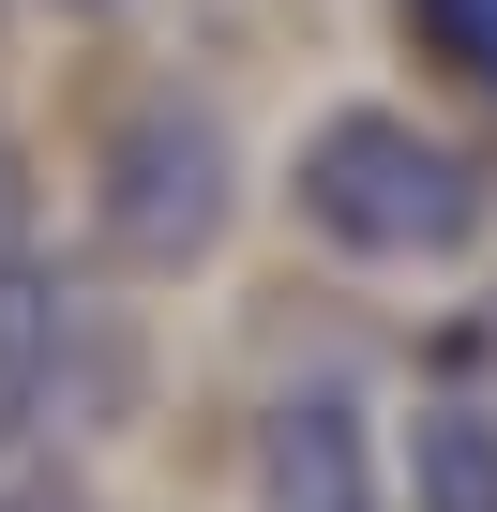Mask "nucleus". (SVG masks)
<instances>
[{
  "label": "nucleus",
  "instance_id": "obj_7",
  "mask_svg": "<svg viewBox=\"0 0 497 512\" xmlns=\"http://www.w3.org/2000/svg\"><path fill=\"white\" fill-rule=\"evenodd\" d=\"M31 256V151H16V121H0V272Z\"/></svg>",
  "mask_w": 497,
  "mask_h": 512
},
{
  "label": "nucleus",
  "instance_id": "obj_3",
  "mask_svg": "<svg viewBox=\"0 0 497 512\" xmlns=\"http://www.w3.org/2000/svg\"><path fill=\"white\" fill-rule=\"evenodd\" d=\"M257 497H272V512H377V437H362V392L287 377V392L257 407Z\"/></svg>",
  "mask_w": 497,
  "mask_h": 512
},
{
  "label": "nucleus",
  "instance_id": "obj_4",
  "mask_svg": "<svg viewBox=\"0 0 497 512\" xmlns=\"http://www.w3.org/2000/svg\"><path fill=\"white\" fill-rule=\"evenodd\" d=\"M76 392H91V362H76V287L46 272V256H16V272H0V452H31Z\"/></svg>",
  "mask_w": 497,
  "mask_h": 512
},
{
  "label": "nucleus",
  "instance_id": "obj_2",
  "mask_svg": "<svg viewBox=\"0 0 497 512\" xmlns=\"http://www.w3.org/2000/svg\"><path fill=\"white\" fill-rule=\"evenodd\" d=\"M226 196H241V166H226V121L196 91H136L91 151V211H106L121 272H196L226 241Z\"/></svg>",
  "mask_w": 497,
  "mask_h": 512
},
{
  "label": "nucleus",
  "instance_id": "obj_5",
  "mask_svg": "<svg viewBox=\"0 0 497 512\" xmlns=\"http://www.w3.org/2000/svg\"><path fill=\"white\" fill-rule=\"evenodd\" d=\"M407 512H497V407H422L407 437Z\"/></svg>",
  "mask_w": 497,
  "mask_h": 512
},
{
  "label": "nucleus",
  "instance_id": "obj_6",
  "mask_svg": "<svg viewBox=\"0 0 497 512\" xmlns=\"http://www.w3.org/2000/svg\"><path fill=\"white\" fill-rule=\"evenodd\" d=\"M407 31H422V61H452L497 106V0H407Z\"/></svg>",
  "mask_w": 497,
  "mask_h": 512
},
{
  "label": "nucleus",
  "instance_id": "obj_1",
  "mask_svg": "<svg viewBox=\"0 0 497 512\" xmlns=\"http://www.w3.org/2000/svg\"><path fill=\"white\" fill-rule=\"evenodd\" d=\"M302 226L332 256H377V272H407V256H452L482 226V166L392 106H332L302 136Z\"/></svg>",
  "mask_w": 497,
  "mask_h": 512
}]
</instances>
